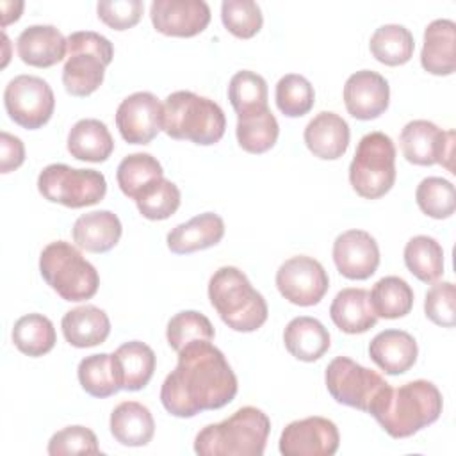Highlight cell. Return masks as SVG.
I'll list each match as a JSON object with an SVG mask.
<instances>
[{
	"instance_id": "1",
	"label": "cell",
	"mask_w": 456,
	"mask_h": 456,
	"mask_svg": "<svg viewBox=\"0 0 456 456\" xmlns=\"http://www.w3.org/2000/svg\"><path fill=\"white\" fill-rule=\"evenodd\" d=\"M237 388V376L223 351L210 340H192L178 351L176 367L160 387V403L167 413L189 419L226 406Z\"/></svg>"
},
{
	"instance_id": "2",
	"label": "cell",
	"mask_w": 456,
	"mask_h": 456,
	"mask_svg": "<svg viewBox=\"0 0 456 456\" xmlns=\"http://www.w3.org/2000/svg\"><path fill=\"white\" fill-rule=\"evenodd\" d=\"M271 431L269 417L255 408L242 406L228 419L205 426L194 438L200 456H262Z\"/></svg>"
},
{
	"instance_id": "3",
	"label": "cell",
	"mask_w": 456,
	"mask_h": 456,
	"mask_svg": "<svg viewBox=\"0 0 456 456\" xmlns=\"http://www.w3.org/2000/svg\"><path fill=\"white\" fill-rule=\"evenodd\" d=\"M208 299L221 321L233 331H256L269 315L264 296L233 265H223L210 276Z\"/></svg>"
},
{
	"instance_id": "4",
	"label": "cell",
	"mask_w": 456,
	"mask_h": 456,
	"mask_svg": "<svg viewBox=\"0 0 456 456\" xmlns=\"http://www.w3.org/2000/svg\"><path fill=\"white\" fill-rule=\"evenodd\" d=\"M442 408L444 399L436 385L428 379H413L392 388L372 417L392 438H408L438 420Z\"/></svg>"
},
{
	"instance_id": "5",
	"label": "cell",
	"mask_w": 456,
	"mask_h": 456,
	"mask_svg": "<svg viewBox=\"0 0 456 456\" xmlns=\"http://www.w3.org/2000/svg\"><path fill=\"white\" fill-rule=\"evenodd\" d=\"M226 128L223 109L192 91H175L164 102L162 130L178 141L210 146L221 141Z\"/></svg>"
},
{
	"instance_id": "6",
	"label": "cell",
	"mask_w": 456,
	"mask_h": 456,
	"mask_svg": "<svg viewBox=\"0 0 456 456\" xmlns=\"http://www.w3.org/2000/svg\"><path fill=\"white\" fill-rule=\"evenodd\" d=\"M39 271L46 285L64 301L91 299L100 287L96 267L66 240L46 244L39 255Z\"/></svg>"
},
{
	"instance_id": "7",
	"label": "cell",
	"mask_w": 456,
	"mask_h": 456,
	"mask_svg": "<svg viewBox=\"0 0 456 456\" xmlns=\"http://www.w3.org/2000/svg\"><path fill=\"white\" fill-rule=\"evenodd\" d=\"M68 59L62 68V84L68 94L84 98L103 82L105 68L114 57L112 43L93 30H77L68 37Z\"/></svg>"
},
{
	"instance_id": "8",
	"label": "cell",
	"mask_w": 456,
	"mask_h": 456,
	"mask_svg": "<svg viewBox=\"0 0 456 456\" xmlns=\"http://www.w3.org/2000/svg\"><path fill=\"white\" fill-rule=\"evenodd\" d=\"M330 395L346 406L374 415L392 392V387L372 369L347 356L333 358L324 372Z\"/></svg>"
},
{
	"instance_id": "9",
	"label": "cell",
	"mask_w": 456,
	"mask_h": 456,
	"mask_svg": "<svg viewBox=\"0 0 456 456\" xmlns=\"http://www.w3.org/2000/svg\"><path fill=\"white\" fill-rule=\"evenodd\" d=\"M349 182L365 200L385 196L395 182V146L383 132L365 134L349 164Z\"/></svg>"
},
{
	"instance_id": "10",
	"label": "cell",
	"mask_w": 456,
	"mask_h": 456,
	"mask_svg": "<svg viewBox=\"0 0 456 456\" xmlns=\"http://www.w3.org/2000/svg\"><path fill=\"white\" fill-rule=\"evenodd\" d=\"M37 191L52 203L68 208L96 205L107 192V180L96 169H78L68 164H50L37 176Z\"/></svg>"
},
{
	"instance_id": "11",
	"label": "cell",
	"mask_w": 456,
	"mask_h": 456,
	"mask_svg": "<svg viewBox=\"0 0 456 456\" xmlns=\"http://www.w3.org/2000/svg\"><path fill=\"white\" fill-rule=\"evenodd\" d=\"M4 105L16 125L36 130L50 121L55 109V96L50 84L41 77L18 75L5 86Z\"/></svg>"
},
{
	"instance_id": "12",
	"label": "cell",
	"mask_w": 456,
	"mask_h": 456,
	"mask_svg": "<svg viewBox=\"0 0 456 456\" xmlns=\"http://www.w3.org/2000/svg\"><path fill=\"white\" fill-rule=\"evenodd\" d=\"M276 287L289 303L314 306L328 292L330 278L319 260L306 255H296L278 267Z\"/></svg>"
},
{
	"instance_id": "13",
	"label": "cell",
	"mask_w": 456,
	"mask_h": 456,
	"mask_svg": "<svg viewBox=\"0 0 456 456\" xmlns=\"http://www.w3.org/2000/svg\"><path fill=\"white\" fill-rule=\"evenodd\" d=\"M401 150L404 159L415 166L440 164L452 171L454 130H442L428 119H413L401 130Z\"/></svg>"
},
{
	"instance_id": "14",
	"label": "cell",
	"mask_w": 456,
	"mask_h": 456,
	"mask_svg": "<svg viewBox=\"0 0 456 456\" xmlns=\"http://www.w3.org/2000/svg\"><path fill=\"white\" fill-rule=\"evenodd\" d=\"M338 445L337 424L317 415L287 424L278 442L283 456H331Z\"/></svg>"
},
{
	"instance_id": "15",
	"label": "cell",
	"mask_w": 456,
	"mask_h": 456,
	"mask_svg": "<svg viewBox=\"0 0 456 456\" xmlns=\"http://www.w3.org/2000/svg\"><path fill=\"white\" fill-rule=\"evenodd\" d=\"M164 105L150 91L126 96L116 110V126L130 144H148L162 130Z\"/></svg>"
},
{
	"instance_id": "16",
	"label": "cell",
	"mask_w": 456,
	"mask_h": 456,
	"mask_svg": "<svg viewBox=\"0 0 456 456\" xmlns=\"http://www.w3.org/2000/svg\"><path fill=\"white\" fill-rule=\"evenodd\" d=\"M150 20L164 36L192 37L210 23V7L203 0H153Z\"/></svg>"
},
{
	"instance_id": "17",
	"label": "cell",
	"mask_w": 456,
	"mask_h": 456,
	"mask_svg": "<svg viewBox=\"0 0 456 456\" xmlns=\"http://www.w3.org/2000/svg\"><path fill=\"white\" fill-rule=\"evenodd\" d=\"M333 262L344 278L367 280L379 265L378 242L365 230H347L333 242Z\"/></svg>"
},
{
	"instance_id": "18",
	"label": "cell",
	"mask_w": 456,
	"mask_h": 456,
	"mask_svg": "<svg viewBox=\"0 0 456 456\" xmlns=\"http://www.w3.org/2000/svg\"><path fill=\"white\" fill-rule=\"evenodd\" d=\"M390 102V87L383 75L372 69H360L344 84V105L354 119L369 121L379 118Z\"/></svg>"
},
{
	"instance_id": "19",
	"label": "cell",
	"mask_w": 456,
	"mask_h": 456,
	"mask_svg": "<svg viewBox=\"0 0 456 456\" xmlns=\"http://www.w3.org/2000/svg\"><path fill=\"white\" fill-rule=\"evenodd\" d=\"M349 137L347 121L331 110H322L314 116L303 132L306 148L322 160L340 159L347 151Z\"/></svg>"
},
{
	"instance_id": "20",
	"label": "cell",
	"mask_w": 456,
	"mask_h": 456,
	"mask_svg": "<svg viewBox=\"0 0 456 456\" xmlns=\"http://www.w3.org/2000/svg\"><path fill=\"white\" fill-rule=\"evenodd\" d=\"M20 59L34 68H50L68 53V39L53 25H30L16 39Z\"/></svg>"
},
{
	"instance_id": "21",
	"label": "cell",
	"mask_w": 456,
	"mask_h": 456,
	"mask_svg": "<svg viewBox=\"0 0 456 456\" xmlns=\"http://www.w3.org/2000/svg\"><path fill=\"white\" fill-rule=\"evenodd\" d=\"M422 68L438 77L452 75L456 69V23L447 18L433 20L424 30L420 52Z\"/></svg>"
},
{
	"instance_id": "22",
	"label": "cell",
	"mask_w": 456,
	"mask_h": 456,
	"mask_svg": "<svg viewBox=\"0 0 456 456\" xmlns=\"http://www.w3.org/2000/svg\"><path fill=\"white\" fill-rule=\"evenodd\" d=\"M417 354L415 338L403 330L379 331L369 344L370 360L390 376L408 372L415 365Z\"/></svg>"
},
{
	"instance_id": "23",
	"label": "cell",
	"mask_w": 456,
	"mask_h": 456,
	"mask_svg": "<svg viewBox=\"0 0 456 456\" xmlns=\"http://www.w3.org/2000/svg\"><path fill=\"white\" fill-rule=\"evenodd\" d=\"M224 235V221L214 212H203L189 221L176 224L166 237L169 251L176 255H189L212 248L221 242Z\"/></svg>"
},
{
	"instance_id": "24",
	"label": "cell",
	"mask_w": 456,
	"mask_h": 456,
	"mask_svg": "<svg viewBox=\"0 0 456 456\" xmlns=\"http://www.w3.org/2000/svg\"><path fill=\"white\" fill-rule=\"evenodd\" d=\"M123 226L110 210H93L77 217L71 228L73 242L89 253L110 251L121 239Z\"/></svg>"
},
{
	"instance_id": "25",
	"label": "cell",
	"mask_w": 456,
	"mask_h": 456,
	"mask_svg": "<svg viewBox=\"0 0 456 456\" xmlns=\"http://www.w3.org/2000/svg\"><path fill=\"white\" fill-rule=\"evenodd\" d=\"M330 317L340 331L349 335L365 333L378 322L369 290L356 287H347L337 292L330 305Z\"/></svg>"
},
{
	"instance_id": "26",
	"label": "cell",
	"mask_w": 456,
	"mask_h": 456,
	"mask_svg": "<svg viewBox=\"0 0 456 456\" xmlns=\"http://www.w3.org/2000/svg\"><path fill=\"white\" fill-rule=\"evenodd\" d=\"M61 328L68 344L84 349L107 340L110 333V321L102 308L94 305H82L64 314Z\"/></svg>"
},
{
	"instance_id": "27",
	"label": "cell",
	"mask_w": 456,
	"mask_h": 456,
	"mask_svg": "<svg viewBox=\"0 0 456 456\" xmlns=\"http://www.w3.org/2000/svg\"><path fill=\"white\" fill-rule=\"evenodd\" d=\"M110 433L121 445L142 447L155 435L151 411L137 401H123L110 413Z\"/></svg>"
},
{
	"instance_id": "28",
	"label": "cell",
	"mask_w": 456,
	"mask_h": 456,
	"mask_svg": "<svg viewBox=\"0 0 456 456\" xmlns=\"http://www.w3.org/2000/svg\"><path fill=\"white\" fill-rule=\"evenodd\" d=\"M285 349L301 362H315L330 349V333L321 321L299 315L283 330Z\"/></svg>"
},
{
	"instance_id": "29",
	"label": "cell",
	"mask_w": 456,
	"mask_h": 456,
	"mask_svg": "<svg viewBox=\"0 0 456 456\" xmlns=\"http://www.w3.org/2000/svg\"><path fill=\"white\" fill-rule=\"evenodd\" d=\"M235 134L239 146L244 151L260 155L276 144L280 126L271 109L267 105H260L237 114Z\"/></svg>"
},
{
	"instance_id": "30",
	"label": "cell",
	"mask_w": 456,
	"mask_h": 456,
	"mask_svg": "<svg viewBox=\"0 0 456 456\" xmlns=\"http://www.w3.org/2000/svg\"><path fill=\"white\" fill-rule=\"evenodd\" d=\"M112 356L118 369L121 390L135 392L150 383L157 358L148 344L139 340L125 342L112 353Z\"/></svg>"
},
{
	"instance_id": "31",
	"label": "cell",
	"mask_w": 456,
	"mask_h": 456,
	"mask_svg": "<svg viewBox=\"0 0 456 456\" xmlns=\"http://www.w3.org/2000/svg\"><path fill=\"white\" fill-rule=\"evenodd\" d=\"M68 151L77 160L105 162L114 151V139L103 121L86 118L71 126L68 134Z\"/></svg>"
},
{
	"instance_id": "32",
	"label": "cell",
	"mask_w": 456,
	"mask_h": 456,
	"mask_svg": "<svg viewBox=\"0 0 456 456\" xmlns=\"http://www.w3.org/2000/svg\"><path fill=\"white\" fill-rule=\"evenodd\" d=\"M80 387L93 397H110L121 390L114 356L109 353L89 354L80 360L77 369Z\"/></svg>"
},
{
	"instance_id": "33",
	"label": "cell",
	"mask_w": 456,
	"mask_h": 456,
	"mask_svg": "<svg viewBox=\"0 0 456 456\" xmlns=\"http://www.w3.org/2000/svg\"><path fill=\"white\" fill-rule=\"evenodd\" d=\"M370 53L385 66L406 64L415 50L411 32L404 25L387 23L374 30L369 41Z\"/></svg>"
},
{
	"instance_id": "34",
	"label": "cell",
	"mask_w": 456,
	"mask_h": 456,
	"mask_svg": "<svg viewBox=\"0 0 456 456\" xmlns=\"http://www.w3.org/2000/svg\"><path fill=\"white\" fill-rule=\"evenodd\" d=\"M12 342L27 356L37 358L50 353L55 346L53 322L43 314H27L14 322Z\"/></svg>"
},
{
	"instance_id": "35",
	"label": "cell",
	"mask_w": 456,
	"mask_h": 456,
	"mask_svg": "<svg viewBox=\"0 0 456 456\" xmlns=\"http://www.w3.org/2000/svg\"><path fill=\"white\" fill-rule=\"evenodd\" d=\"M408 271L424 283H435L444 274V249L429 235H415L404 246Z\"/></svg>"
},
{
	"instance_id": "36",
	"label": "cell",
	"mask_w": 456,
	"mask_h": 456,
	"mask_svg": "<svg viewBox=\"0 0 456 456\" xmlns=\"http://www.w3.org/2000/svg\"><path fill=\"white\" fill-rule=\"evenodd\" d=\"M370 305L374 314L383 319H399L410 314L413 306V290L399 276H385L372 287Z\"/></svg>"
},
{
	"instance_id": "37",
	"label": "cell",
	"mask_w": 456,
	"mask_h": 456,
	"mask_svg": "<svg viewBox=\"0 0 456 456\" xmlns=\"http://www.w3.org/2000/svg\"><path fill=\"white\" fill-rule=\"evenodd\" d=\"M164 171L160 162L150 153H130L126 155L116 171V180L121 192L128 198H135L153 180L162 178Z\"/></svg>"
},
{
	"instance_id": "38",
	"label": "cell",
	"mask_w": 456,
	"mask_h": 456,
	"mask_svg": "<svg viewBox=\"0 0 456 456\" xmlns=\"http://www.w3.org/2000/svg\"><path fill=\"white\" fill-rule=\"evenodd\" d=\"M180 189L167 178H157L146 185L135 198L137 210L150 221H164L171 217L180 207Z\"/></svg>"
},
{
	"instance_id": "39",
	"label": "cell",
	"mask_w": 456,
	"mask_h": 456,
	"mask_svg": "<svg viewBox=\"0 0 456 456\" xmlns=\"http://www.w3.org/2000/svg\"><path fill=\"white\" fill-rule=\"evenodd\" d=\"M276 107L287 118L308 114L315 103V91L308 78L297 73L283 75L276 84Z\"/></svg>"
},
{
	"instance_id": "40",
	"label": "cell",
	"mask_w": 456,
	"mask_h": 456,
	"mask_svg": "<svg viewBox=\"0 0 456 456\" xmlns=\"http://www.w3.org/2000/svg\"><path fill=\"white\" fill-rule=\"evenodd\" d=\"M419 208L433 219H447L456 208L454 185L442 176L424 178L415 191Z\"/></svg>"
},
{
	"instance_id": "41",
	"label": "cell",
	"mask_w": 456,
	"mask_h": 456,
	"mask_svg": "<svg viewBox=\"0 0 456 456\" xmlns=\"http://www.w3.org/2000/svg\"><path fill=\"white\" fill-rule=\"evenodd\" d=\"M216 335L208 317L196 310H182L175 314L166 328V338L176 353L192 340H212Z\"/></svg>"
},
{
	"instance_id": "42",
	"label": "cell",
	"mask_w": 456,
	"mask_h": 456,
	"mask_svg": "<svg viewBox=\"0 0 456 456\" xmlns=\"http://www.w3.org/2000/svg\"><path fill=\"white\" fill-rule=\"evenodd\" d=\"M221 20L226 30L240 39L256 36L264 23L260 5L253 0H224L221 4Z\"/></svg>"
},
{
	"instance_id": "43",
	"label": "cell",
	"mask_w": 456,
	"mask_h": 456,
	"mask_svg": "<svg viewBox=\"0 0 456 456\" xmlns=\"http://www.w3.org/2000/svg\"><path fill=\"white\" fill-rule=\"evenodd\" d=\"M228 100L237 114L253 107L267 105L265 78L249 69L237 71L228 84Z\"/></svg>"
},
{
	"instance_id": "44",
	"label": "cell",
	"mask_w": 456,
	"mask_h": 456,
	"mask_svg": "<svg viewBox=\"0 0 456 456\" xmlns=\"http://www.w3.org/2000/svg\"><path fill=\"white\" fill-rule=\"evenodd\" d=\"M98 438L86 426H66L64 429L52 435L48 442L50 456L66 454H98Z\"/></svg>"
},
{
	"instance_id": "45",
	"label": "cell",
	"mask_w": 456,
	"mask_h": 456,
	"mask_svg": "<svg viewBox=\"0 0 456 456\" xmlns=\"http://www.w3.org/2000/svg\"><path fill=\"white\" fill-rule=\"evenodd\" d=\"M426 317L442 328L454 326L456 290L451 281H435L424 299Z\"/></svg>"
},
{
	"instance_id": "46",
	"label": "cell",
	"mask_w": 456,
	"mask_h": 456,
	"mask_svg": "<svg viewBox=\"0 0 456 456\" xmlns=\"http://www.w3.org/2000/svg\"><path fill=\"white\" fill-rule=\"evenodd\" d=\"M98 18L112 30H128L139 23L144 4L141 0H105L96 5Z\"/></svg>"
},
{
	"instance_id": "47",
	"label": "cell",
	"mask_w": 456,
	"mask_h": 456,
	"mask_svg": "<svg viewBox=\"0 0 456 456\" xmlns=\"http://www.w3.org/2000/svg\"><path fill=\"white\" fill-rule=\"evenodd\" d=\"M25 160V146L20 137L0 132V173H11L18 169Z\"/></svg>"
},
{
	"instance_id": "48",
	"label": "cell",
	"mask_w": 456,
	"mask_h": 456,
	"mask_svg": "<svg viewBox=\"0 0 456 456\" xmlns=\"http://www.w3.org/2000/svg\"><path fill=\"white\" fill-rule=\"evenodd\" d=\"M2 28H5L11 21H16L23 11V2H2Z\"/></svg>"
}]
</instances>
